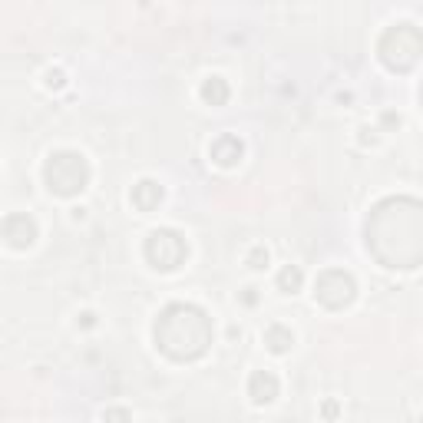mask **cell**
Here are the masks:
<instances>
[{
    "mask_svg": "<svg viewBox=\"0 0 423 423\" xmlns=\"http://www.w3.org/2000/svg\"><path fill=\"white\" fill-rule=\"evenodd\" d=\"M155 344L175 361H195L211 344V321L195 304H169L155 321Z\"/></svg>",
    "mask_w": 423,
    "mask_h": 423,
    "instance_id": "6da1fadb",
    "label": "cell"
},
{
    "mask_svg": "<svg viewBox=\"0 0 423 423\" xmlns=\"http://www.w3.org/2000/svg\"><path fill=\"white\" fill-rule=\"evenodd\" d=\"M380 60L390 70H410L423 57V33L410 23H397L380 37Z\"/></svg>",
    "mask_w": 423,
    "mask_h": 423,
    "instance_id": "7a4b0ae2",
    "label": "cell"
},
{
    "mask_svg": "<svg viewBox=\"0 0 423 423\" xmlns=\"http://www.w3.org/2000/svg\"><path fill=\"white\" fill-rule=\"evenodd\" d=\"M43 179H47L50 192L77 195L87 189L89 165H87V159L77 153H57V155H50L47 165H43Z\"/></svg>",
    "mask_w": 423,
    "mask_h": 423,
    "instance_id": "3957f363",
    "label": "cell"
},
{
    "mask_svg": "<svg viewBox=\"0 0 423 423\" xmlns=\"http://www.w3.org/2000/svg\"><path fill=\"white\" fill-rule=\"evenodd\" d=\"M185 255H189V245H185V238L175 229H159L145 238V258L159 271L179 268L185 261Z\"/></svg>",
    "mask_w": 423,
    "mask_h": 423,
    "instance_id": "277c9868",
    "label": "cell"
},
{
    "mask_svg": "<svg viewBox=\"0 0 423 423\" xmlns=\"http://www.w3.org/2000/svg\"><path fill=\"white\" fill-rule=\"evenodd\" d=\"M354 278L347 275L344 268H327L317 275L314 281V298L324 304V308H344V304H351L354 301Z\"/></svg>",
    "mask_w": 423,
    "mask_h": 423,
    "instance_id": "5b68a950",
    "label": "cell"
},
{
    "mask_svg": "<svg viewBox=\"0 0 423 423\" xmlns=\"http://www.w3.org/2000/svg\"><path fill=\"white\" fill-rule=\"evenodd\" d=\"M248 397L255 404H271L278 397V377L271 374V370H255L248 377Z\"/></svg>",
    "mask_w": 423,
    "mask_h": 423,
    "instance_id": "8992f818",
    "label": "cell"
},
{
    "mask_svg": "<svg viewBox=\"0 0 423 423\" xmlns=\"http://www.w3.org/2000/svg\"><path fill=\"white\" fill-rule=\"evenodd\" d=\"M211 159L219 165H235L241 159V139L238 136H219L211 143Z\"/></svg>",
    "mask_w": 423,
    "mask_h": 423,
    "instance_id": "52a82bcc",
    "label": "cell"
},
{
    "mask_svg": "<svg viewBox=\"0 0 423 423\" xmlns=\"http://www.w3.org/2000/svg\"><path fill=\"white\" fill-rule=\"evenodd\" d=\"M163 202V185H155L153 179H143L139 185H133V205L139 211H153Z\"/></svg>",
    "mask_w": 423,
    "mask_h": 423,
    "instance_id": "ba28073f",
    "label": "cell"
},
{
    "mask_svg": "<svg viewBox=\"0 0 423 423\" xmlns=\"http://www.w3.org/2000/svg\"><path fill=\"white\" fill-rule=\"evenodd\" d=\"M265 344H268V351H275V354H285V351H291V344H295V334H291V327H285V324H271L268 331H265Z\"/></svg>",
    "mask_w": 423,
    "mask_h": 423,
    "instance_id": "9c48e42d",
    "label": "cell"
},
{
    "mask_svg": "<svg viewBox=\"0 0 423 423\" xmlns=\"http://www.w3.org/2000/svg\"><path fill=\"white\" fill-rule=\"evenodd\" d=\"M202 99L209 106H221V103H229V83L221 77H209L202 83Z\"/></svg>",
    "mask_w": 423,
    "mask_h": 423,
    "instance_id": "30bf717a",
    "label": "cell"
},
{
    "mask_svg": "<svg viewBox=\"0 0 423 423\" xmlns=\"http://www.w3.org/2000/svg\"><path fill=\"white\" fill-rule=\"evenodd\" d=\"M301 281H304V275H301L298 265H285V268L278 271V288L285 291V295H295V291H301Z\"/></svg>",
    "mask_w": 423,
    "mask_h": 423,
    "instance_id": "8fae6325",
    "label": "cell"
},
{
    "mask_svg": "<svg viewBox=\"0 0 423 423\" xmlns=\"http://www.w3.org/2000/svg\"><path fill=\"white\" fill-rule=\"evenodd\" d=\"M248 265L251 268H265V265H268V248H265V245H255V248L248 251Z\"/></svg>",
    "mask_w": 423,
    "mask_h": 423,
    "instance_id": "7c38bea8",
    "label": "cell"
},
{
    "mask_svg": "<svg viewBox=\"0 0 423 423\" xmlns=\"http://www.w3.org/2000/svg\"><path fill=\"white\" fill-rule=\"evenodd\" d=\"M103 423H129V410H123V407H109L103 414Z\"/></svg>",
    "mask_w": 423,
    "mask_h": 423,
    "instance_id": "4fadbf2b",
    "label": "cell"
},
{
    "mask_svg": "<svg viewBox=\"0 0 423 423\" xmlns=\"http://www.w3.org/2000/svg\"><path fill=\"white\" fill-rule=\"evenodd\" d=\"M361 143H364V145L377 143V136H374V129H361Z\"/></svg>",
    "mask_w": 423,
    "mask_h": 423,
    "instance_id": "5bb4252c",
    "label": "cell"
},
{
    "mask_svg": "<svg viewBox=\"0 0 423 423\" xmlns=\"http://www.w3.org/2000/svg\"><path fill=\"white\" fill-rule=\"evenodd\" d=\"M241 301H245V304H255V301H258L255 288H245V291H241Z\"/></svg>",
    "mask_w": 423,
    "mask_h": 423,
    "instance_id": "9a60e30c",
    "label": "cell"
},
{
    "mask_svg": "<svg viewBox=\"0 0 423 423\" xmlns=\"http://www.w3.org/2000/svg\"><path fill=\"white\" fill-rule=\"evenodd\" d=\"M384 126H400V116H394V113H384Z\"/></svg>",
    "mask_w": 423,
    "mask_h": 423,
    "instance_id": "2e32d148",
    "label": "cell"
},
{
    "mask_svg": "<svg viewBox=\"0 0 423 423\" xmlns=\"http://www.w3.org/2000/svg\"><path fill=\"white\" fill-rule=\"evenodd\" d=\"M47 83H50V87H60V83H63V73H50Z\"/></svg>",
    "mask_w": 423,
    "mask_h": 423,
    "instance_id": "e0dca14e",
    "label": "cell"
},
{
    "mask_svg": "<svg viewBox=\"0 0 423 423\" xmlns=\"http://www.w3.org/2000/svg\"><path fill=\"white\" fill-rule=\"evenodd\" d=\"M337 414V404H324V417H334Z\"/></svg>",
    "mask_w": 423,
    "mask_h": 423,
    "instance_id": "ac0fdd59",
    "label": "cell"
}]
</instances>
